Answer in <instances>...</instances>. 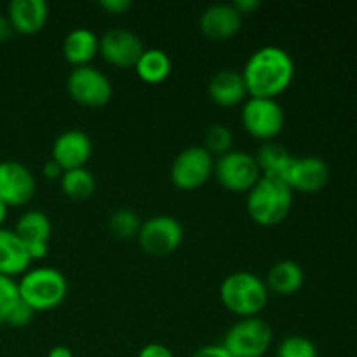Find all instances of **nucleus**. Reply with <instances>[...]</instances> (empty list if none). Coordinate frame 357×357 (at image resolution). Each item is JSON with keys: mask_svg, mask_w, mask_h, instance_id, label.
<instances>
[{"mask_svg": "<svg viewBox=\"0 0 357 357\" xmlns=\"http://www.w3.org/2000/svg\"><path fill=\"white\" fill-rule=\"evenodd\" d=\"M241 73L250 96L275 100V96L291 86L295 63L291 54L282 47L264 45L250 56Z\"/></svg>", "mask_w": 357, "mask_h": 357, "instance_id": "1", "label": "nucleus"}, {"mask_svg": "<svg viewBox=\"0 0 357 357\" xmlns=\"http://www.w3.org/2000/svg\"><path fill=\"white\" fill-rule=\"evenodd\" d=\"M293 206V190L278 178L261 176L248 190V215L261 227H274L289 215Z\"/></svg>", "mask_w": 357, "mask_h": 357, "instance_id": "2", "label": "nucleus"}, {"mask_svg": "<svg viewBox=\"0 0 357 357\" xmlns=\"http://www.w3.org/2000/svg\"><path fill=\"white\" fill-rule=\"evenodd\" d=\"M220 298L227 310L239 317L258 316L268 302V288L253 272H232L220 286Z\"/></svg>", "mask_w": 357, "mask_h": 357, "instance_id": "3", "label": "nucleus"}, {"mask_svg": "<svg viewBox=\"0 0 357 357\" xmlns=\"http://www.w3.org/2000/svg\"><path fill=\"white\" fill-rule=\"evenodd\" d=\"M17 293L35 312H45L58 307L68 293L66 278L52 267H37L26 271L17 281Z\"/></svg>", "mask_w": 357, "mask_h": 357, "instance_id": "4", "label": "nucleus"}, {"mask_svg": "<svg viewBox=\"0 0 357 357\" xmlns=\"http://www.w3.org/2000/svg\"><path fill=\"white\" fill-rule=\"evenodd\" d=\"M274 338L272 326L261 317H241L227 330L222 345L232 357H264Z\"/></svg>", "mask_w": 357, "mask_h": 357, "instance_id": "5", "label": "nucleus"}, {"mask_svg": "<svg viewBox=\"0 0 357 357\" xmlns=\"http://www.w3.org/2000/svg\"><path fill=\"white\" fill-rule=\"evenodd\" d=\"M284 110L272 98L250 96L241 110V122L253 138L274 142L284 128Z\"/></svg>", "mask_w": 357, "mask_h": 357, "instance_id": "6", "label": "nucleus"}, {"mask_svg": "<svg viewBox=\"0 0 357 357\" xmlns=\"http://www.w3.org/2000/svg\"><path fill=\"white\" fill-rule=\"evenodd\" d=\"M213 173L220 185L234 192L251 190L253 185L261 178V171L255 155L244 150H229L220 155L215 160Z\"/></svg>", "mask_w": 357, "mask_h": 357, "instance_id": "7", "label": "nucleus"}, {"mask_svg": "<svg viewBox=\"0 0 357 357\" xmlns=\"http://www.w3.org/2000/svg\"><path fill=\"white\" fill-rule=\"evenodd\" d=\"M215 159L202 145H192L181 150L171 164L169 176L174 187L195 190L202 187L213 174Z\"/></svg>", "mask_w": 357, "mask_h": 357, "instance_id": "8", "label": "nucleus"}, {"mask_svg": "<svg viewBox=\"0 0 357 357\" xmlns=\"http://www.w3.org/2000/svg\"><path fill=\"white\" fill-rule=\"evenodd\" d=\"M136 237L145 253L152 257H166L176 251L183 241V227L174 216L155 215L142 222Z\"/></svg>", "mask_w": 357, "mask_h": 357, "instance_id": "9", "label": "nucleus"}, {"mask_svg": "<svg viewBox=\"0 0 357 357\" xmlns=\"http://www.w3.org/2000/svg\"><path fill=\"white\" fill-rule=\"evenodd\" d=\"M66 89L84 107H103L112 98V82L101 70L91 65L73 66L66 79Z\"/></svg>", "mask_w": 357, "mask_h": 357, "instance_id": "10", "label": "nucleus"}, {"mask_svg": "<svg viewBox=\"0 0 357 357\" xmlns=\"http://www.w3.org/2000/svg\"><path fill=\"white\" fill-rule=\"evenodd\" d=\"M145 47L138 35L129 28H110L100 37V52L105 61L119 68H132Z\"/></svg>", "mask_w": 357, "mask_h": 357, "instance_id": "11", "label": "nucleus"}, {"mask_svg": "<svg viewBox=\"0 0 357 357\" xmlns=\"http://www.w3.org/2000/svg\"><path fill=\"white\" fill-rule=\"evenodd\" d=\"M37 190L33 173L17 160L0 162V201L7 206H23Z\"/></svg>", "mask_w": 357, "mask_h": 357, "instance_id": "12", "label": "nucleus"}, {"mask_svg": "<svg viewBox=\"0 0 357 357\" xmlns=\"http://www.w3.org/2000/svg\"><path fill=\"white\" fill-rule=\"evenodd\" d=\"M282 181L291 190L312 194V192H319L321 188L328 185V181H330V167L319 157H293L288 169L282 174Z\"/></svg>", "mask_w": 357, "mask_h": 357, "instance_id": "13", "label": "nucleus"}, {"mask_svg": "<svg viewBox=\"0 0 357 357\" xmlns=\"http://www.w3.org/2000/svg\"><path fill=\"white\" fill-rule=\"evenodd\" d=\"M93 153V142L89 135L80 129L63 131L52 143V159L63 167V171L84 167Z\"/></svg>", "mask_w": 357, "mask_h": 357, "instance_id": "14", "label": "nucleus"}, {"mask_svg": "<svg viewBox=\"0 0 357 357\" xmlns=\"http://www.w3.org/2000/svg\"><path fill=\"white\" fill-rule=\"evenodd\" d=\"M243 16L232 3H211L199 17L201 31L209 40H227L239 31Z\"/></svg>", "mask_w": 357, "mask_h": 357, "instance_id": "15", "label": "nucleus"}, {"mask_svg": "<svg viewBox=\"0 0 357 357\" xmlns=\"http://www.w3.org/2000/svg\"><path fill=\"white\" fill-rule=\"evenodd\" d=\"M49 16L45 0H13L7 7V20L14 31L33 35L44 28Z\"/></svg>", "mask_w": 357, "mask_h": 357, "instance_id": "16", "label": "nucleus"}, {"mask_svg": "<svg viewBox=\"0 0 357 357\" xmlns=\"http://www.w3.org/2000/svg\"><path fill=\"white\" fill-rule=\"evenodd\" d=\"M26 244L14 230L0 229V275L14 278L24 274L30 267Z\"/></svg>", "mask_w": 357, "mask_h": 357, "instance_id": "17", "label": "nucleus"}, {"mask_svg": "<svg viewBox=\"0 0 357 357\" xmlns=\"http://www.w3.org/2000/svg\"><path fill=\"white\" fill-rule=\"evenodd\" d=\"M208 93L211 100L216 105H222V107H234L237 103H243V101H246L248 96L243 73L230 68L218 70L209 79Z\"/></svg>", "mask_w": 357, "mask_h": 357, "instance_id": "18", "label": "nucleus"}, {"mask_svg": "<svg viewBox=\"0 0 357 357\" xmlns=\"http://www.w3.org/2000/svg\"><path fill=\"white\" fill-rule=\"evenodd\" d=\"M100 52V37L91 28H73L63 40V54L73 66L89 65Z\"/></svg>", "mask_w": 357, "mask_h": 357, "instance_id": "19", "label": "nucleus"}, {"mask_svg": "<svg viewBox=\"0 0 357 357\" xmlns=\"http://www.w3.org/2000/svg\"><path fill=\"white\" fill-rule=\"evenodd\" d=\"M303 281H305V274L296 261L281 260L268 268L265 284L271 291L281 296H288L298 291L303 286Z\"/></svg>", "mask_w": 357, "mask_h": 357, "instance_id": "20", "label": "nucleus"}, {"mask_svg": "<svg viewBox=\"0 0 357 357\" xmlns=\"http://www.w3.org/2000/svg\"><path fill=\"white\" fill-rule=\"evenodd\" d=\"M293 157L295 155H291L289 150L278 142H264L255 153L261 176L278 178V180H282V174L286 173Z\"/></svg>", "mask_w": 357, "mask_h": 357, "instance_id": "21", "label": "nucleus"}, {"mask_svg": "<svg viewBox=\"0 0 357 357\" xmlns=\"http://www.w3.org/2000/svg\"><path fill=\"white\" fill-rule=\"evenodd\" d=\"M135 68L142 80L149 84H159L169 77L173 63H171V58L166 51L152 47L143 51Z\"/></svg>", "mask_w": 357, "mask_h": 357, "instance_id": "22", "label": "nucleus"}, {"mask_svg": "<svg viewBox=\"0 0 357 357\" xmlns=\"http://www.w3.org/2000/svg\"><path fill=\"white\" fill-rule=\"evenodd\" d=\"M14 232L23 239L24 244L49 243L52 232L51 220L38 209H30L17 218Z\"/></svg>", "mask_w": 357, "mask_h": 357, "instance_id": "23", "label": "nucleus"}, {"mask_svg": "<svg viewBox=\"0 0 357 357\" xmlns=\"http://www.w3.org/2000/svg\"><path fill=\"white\" fill-rule=\"evenodd\" d=\"M61 190L72 199H87L96 190V180L94 174L87 167H75L63 173L59 178Z\"/></svg>", "mask_w": 357, "mask_h": 357, "instance_id": "24", "label": "nucleus"}, {"mask_svg": "<svg viewBox=\"0 0 357 357\" xmlns=\"http://www.w3.org/2000/svg\"><path fill=\"white\" fill-rule=\"evenodd\" d=\"M108 227H110L112 234L119 239H131V237L138 236L142 222H139V216L132 209L122 208L112 213L110 220H108Z\"/></svg>", "mask_w": 357, "mask_h": 357, "instance_id": "25", "label": "nucleus"}, {"mask_svg": "<svg viewBox=\"0 0 357 357\" xmlns=\"http://www.w3.org/2000/svg\"><path fill=\"white\" fill-rule=\"evenodd\" d=\"M275 357H317V349L307 337L289 335L279 342Z\"/></svg>", "mask_w": 357, "mask_h": 357, "instance_id": "26", "label": "nucleus"}, {"mask_svg": "<svg viewBox=\"0 0 357 357\" xmlns=\"http://www.w3.org/2000/svg\"><path fill=\"white\" fill-rule=\"evenodd\" d=\"M232 131L225 124H213L206 129L204 135V149L211 155H223L229 150H232Z\"/></svg>", "mask_w": 357, "mask_h": 357, "instance_id": "27", "label": "nucleus"}, {"mask_svg": "<svg viewBox=\"0 0 357 357\" xmlns=\"http://www.w3.org/2000/svg\"><path fill=\"white\" fill-rule=\"evenodd\" d=\"M17 300H20L17 282L13 278L0 275V326L6 324L7 316L17 303Z\"/></svg>", "mask_w": 357, "mask_h": 357, "instance_id": "28", "label": "nucleus"}, {"mask_svg": "<svg viewBox=\"0 0 357 357\" xmlns=\"http://www.w3.org/2000/svg\"><path fill=\"white\" fill-rule=\"evenodd\" d=\"M33 316H35V310L20 298L16 305L13 307V310L9 312V316H7L6 324H9V326H14V328H23L31 323Z\"/></svg>", "mask_w": 357, "mask_h": 357, "instance_id": "29", "label": "nucleus"}, {"mask_svg": "<svg viewBox=\"0 0 357 357\" xmlns=\"http://www.w3.org/2000/svg\"><path fill=\"white\" fill-rule=\"evenodd\" d=\"M138 357H174V354L167 345L152 342V344H146L145 347H142V351L138 352Z\"/></svg>", "mask_w": 357, "mask_h": 357, "instance_id": "30", "label": "nucleus"}, {"mask_svg": "<svg viewBox=\"0 0 357 357\" xmlns=\"http://www.w3.org/2000/svg\"><path fill=\"white\" fill-rule=\"evenodd\" d=\"M190 357H232L222 344H209L199 347Z\"/></svg>", "mask_w": 357, "mask_h": 357, "instance_id": "31", "label": "nucleus"}, {"mask_svg": "<svg viewBox=\"0 0 357 357\" xmlns=\"http://www.w3.org/2000/svg\"><path fill=\"white\" fill-rule=\"evenodd\" d=\"M101 9L110 14H124L132 7L131 0H101Z\"/></svg>", "mask_w": 357, "mask_h": 357, "instance_id": "32", "label": "nucleus"}, {"mask_svg": "<svg viewBox=\"0 0 357 357\" xmlns=\"http://www.w3.org/2000/svg\"><path fill=\"white\" fill-rule=\"evenodd\" d=\"M42 173H44V176L49 178V180H54V178H61L65 171H63V167L51 157V159L44 164V167H42Z\"/></svg>", "mask_w": 357, "mask_h": 357, "instance_id": "33", "label": "nucleus"}, {"mask_svg": "<svg viewBox=\"0 0 357 357\" xmlns=\"http://www.w3.org/2000/svg\"><path fill=\"white\" fill-rule=\"evenodd\" d=\"M28 255H30L31 260H42V258L47 257L49 253V243H33L26 244Z\"/></svg>", "mask_w": 357, "mask_h": 357, "instance_id": "34", "label": "nucleus"}, {"mask_svg": "<svg viewBox=\"0 0 357 357\" xmlns=\"http://www.w3.org/2000/svg\"><path fill=\"white\" fill-rule=\"evenodd\" d=\"M232 6L243 16V14H251L253 10H257L260 7V0H236V2H232Z\"/></svg>", "mask_w": 357, "mask_h": 357, "instance_id": "35", "label": "nucleus"}, {"mask_svg": "<svg viewBox=\"0 0 357 357\" xmlns=\"http://www.w3.org/2000/svg\"><path fill=\"white\" fill-rule=\"evenodd\" d=\"M13 26H10L9 20H7V16H3V14H0V44H3V42H7L10 38V35H13Z\"/></svg>", "mask_w": 357, "mask_h": 357, "instance_id": "36", "label": "nucleus"}, {"mask_svg": "<svg viewBox=\"0 0 357 357\" xmlns=\"http://www.w3.org/2000/svg\"><path fill=\"white\" fill-rule=\"evenodd\" d=\"M47 357H73V352L66 345H56L49 351Z\"/></svg>", "mask_w": 357, "mask_h": 357, "instance_id": "37", "label": "nucleus"}, {"mask_svg": "<svg viewBox=\"0 0 357 357\" xmlns=\"http://www.w3.org/2000/svg\"><path fill=\"white\" fill-rule=\"evenodd\" d=\"M7 208H9V206L3 204V202L0 201V229H2V223L6 222L7 218Z\"/></svg>", "mask_w": 357, "mask_h": 357, "instance_id": "38", "label": "nucleus"}]
</instances>
